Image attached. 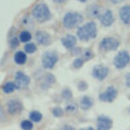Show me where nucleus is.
Masks as SVG:
<instances>
[{"label":"nucleus","instance_id":"nucleus-24","mask_svg":"<svg viewBox=\"0 0 130 130\" xmlns=\"http://www.w3.org/2000/svg\"><path fill=\"white\" fill-rule=\"evenodd\" d=\"M62 96L65 100H70L72 98V93L70 89L66 88L62 91Z\"/></svg>","mask_w":130,"mask_h":130},{"label":"nucleus","instance_id":"nucleus-23","mask_svg":"<svg viewBox=\"0 0 130 130\" xmlns=\"http://www.w3.org/2000/svg\"><path fill=\"white\" fill-rule=\"evenodd\" d=\"M21 127L23 130H31L34 127V125L31 121L28 120H24L21 123Z\"/></svg>","mask_w":130,"mask_h":130},{"label":"nucleus","instance_id":"nucleus-27","mask_svg":"<svg viewBox=\"0 0 130 130\" xmlns=\"http://www.w3.org/2000/svg\"><path fill=\"white\" fill-rule=\"evenodd\" d=\"M83 60L80 59V58H78V59H75L74 61V62H73V66H74V68L76 69L80 68L81 67L83 66Z\"/></svg>","mask_w":130,"mask_h":130},{"label":"nucleus","instance_id":"nucleus-21","mask_svg":"<svg viewBox=\"0 0 130 130\" xmlns=\"http://www.w3.org/2000/svg\"><path fill=\"white\" fill-rule=\"evenodd\" d=\"M20 40L22 42H27L31 39V35L29 31H23L20 34Z\"/></svg>","mask_w":130,"mask_h":130},{"label":"nucleus","instance_id":"nucleus-10","mask_svg":"<svg viewBox=\"0 0 130 130\" xmlns=\"http://www.w3.org/2000/svg\"><path fill=\"white\" fill-rule=\"evenodd\" d=\"M112 126V121L106 116H100L97 120V130H110Z\"/></svg>","mask_w":130,"mask_h":130},{"label":"nucleus","instance_id":"nucleus-19","mask_svg":"<svg viewBox=\"0 0 130 130\" xmlns=\"http://www.w3.org/2000/svg\"><path fill=\"white\" fill-rule=\"evenodd\" d=\"M15 89H17V86L15 83L12 82H8L4 85L3 87V91L5 93H11L14 91Z\"/></svg>","mask_w":130,"mask_h":130},{"label":"nucleus","instance_id":"nucleus-9","mask_svg":"<svg viewBox=\"0 0 130 130\" xmlns=\"http://www.w3.org/2000/svg\"><path fill=\"white\" fill-rule=\"evenodd\" d=\"M29 78L22 72H18L15 75V85L17 89H25L29 83Z\"/></svg>","mask_w":130,"mask_h":130},{"label":"nucleus","instance_id":"nucleus-14","mask_svg":"<svg viewBox=\"0 0 130 130\" xmlns=\"http://www.w3.org/2000/svg\"><path fill=\"white\" fill-rule=\"evenodd\" d=\"M76 38L72 35H67L61 39V43L64 47H66L68 49L73 48L75 44H76Z\"/></svg>","mask_w":130,"mask_h":130},{"label":"nucleus","instance_id":"nucleus-1","mask_svg":"<svg viewBox=\"0 0 130 130\" xmlns=\"http://www.w3.org/2000/svg\"><path fill=\"white\" fill-rule=\"evenodd\" d=\"M77 35L82 41H88L90 38H95L97 36V27L94 22H89L78 28Z\"/></svg>","mask_w":130,"mask_h":130},{"label":"nucleus","instance_id":"nucleus-5","mask_svg":"<svg viewBox=\"0 0 130 130\" xmlns=\"http://www.w3.org/2000/svg\"><path fill=\"white\" fill-rule=\"evenodd\" d=\"M58 55L53 51H48L45 52L42 58V62L44 68L51 69L53 68L57 62L58 61Z\"/></svg>","mask_w":130,"mask_h":130},{"label":"nucleus","instance_id":"nucleus-32","mask_svg":"<svg viewBox=\"0 0 130 130\" xmlns=\"http://www.w3.org/2000/svg\"><path fill=\"white\" fill-rule=\"evenodd\" d=\"M125 83L127 87L130 88V72L128 73L126 75V80H125Z\"/></svg>","mask_w":130,"mask_h":130},{"label":"nucleus","instance_id":"nucleus-26","mask_svg":"<svg viewBox=\"0 0 130 130\" xmlns=\"http://www.w3.org/2000/svg\"><path fill=\"white\" fill-rule=\"evenodd\" d=\"M66 110L68 113H74L77 111V106L75 104H69L67 105Z\"/></svg>","mask_w":130,"mask_h":130},{"label":"nucleus","instance_id":"nucleus-16","mask_svg":"<svg viewBox=\"0 0 130 130\" xmlns=\"http://www.w3.org/2000/svg\"><path fill=\"white\" fill-rule=\"evenodd\" d=\"M88 17L92 19L99 18L100 17V7L97 5H91L87 10Z\"/></svg>","mask_w":130,"mask_h":130},{"label":"nucleus","instance_id":"nucleus-35","mask_svg":"<svg viewBox=\"0 0 130 130\" xmlns=\"http://www.w3.org/2000/svg\"><path fill=\"white\" fill-rule=\"evenodd\" d=\"M111 2L113 3V4H119V3H121L123 0H110Z\"/></svg>","mask_w":130,"mask_h":130},{"label":"nucleus","instance_id":"nucleus-13","mask_svg":"<svg viewBox=\"0 0 130 130\" xmlns=\"http://www.w3.org/2000/svg\"><path fill=\"white\" fill-rule=\"evenodd\" d=\"M36 39L40 44L44 46L49 44L51 41L50 35L44 31H38L36 33Z\"/></svg>","mask_w":130,"mask_h":130},{"label":"nucleus","instance_id":"nucleus-6","mask_svg":"<svg viewBox=\"0 0 130 130\" xmlns=\"http://www.w3.org/2000/svg\"><path fill=\"white\" fill-rule=\"evenodd\" d=\"M120 43L117 39L114 38H105L101 41L100 48L105 51H115L118 47L119 46Z\"/></svg>","mask_w":130,"mask_h":130},{"label":"nucleus","instance_id":"nucleus-28","mask_svg":"<svg viewBox=\"0 0 130 130\" xmlns=\"http://www.w3.org/2000/svg\"><path fill=\"white\" fill-rule=\"evenodd\" d=\"M10 46L12 49H14V48H16L17 47L19 46V40L17 39V38H13L12 39H11L10 41Z\"/></svg>","mask_w":130,"mask_h":130},{"label":"nucleus","instance_id":"nucleus-25","mask_svg":"<svg viewBox=\"0 0 130 130\" xmlns=\"http://www.w3.org/2000/svg\"><path fill=\"white\" fill-rule=\"evenodd\" d=\"M53 114L56 117H60L63 115V110L60 107H55L53 110Z\"/></svg>","mask_w":130,"mask_h":130},{"label":"nucleus","instance_id":"nucleus-37","mask_svg":"<svg viewBox=\"0 0 130 130\" xmlns=\"http://www.w3.org/2000/svg\"><path fill=\"white\" fill-rule=\"evenodd\" d=\"M55 2H57V3H61L63 2H64V1H66V0H54Z\"/></svg>","mask_w":130,"mask_h":130},{"label":"nucleus","instance_id":"nucleus-4","mask_svg":"<svg viewBox=\"0 0 130 130\" xmlns=\"http://www.w3.org/2000/svg\"><path fill=\"white\" fill-rule=\"evenodd\" d=\"M130 63V55L126 51H121L114 59V65L118 70L125 68Z\"/></svg>","mask_w":130,"mask_h":130},{"label":"nucleus","instance_id":"nucleus-18","mask_svg":"<svg viewBox=\"0 0 130 130\" xmlns=\"http://www.w3.org/2000/svg\"><path fill=\"white\" fill-rule=\"evenodd\" d=\"M14 59V61L19 65H23L27 61V55L23 52L18 51L15 53Z\"/></svg>","mask_w":130,"mask_h":130},{"label":"nucleus","instance_id":"nucleus-22","mask_svg":"<svg viewBox=\"0 0 130 130\" xmlns=\"http://www.w3.org/2000/svg\"><path fill=\"white\" fill-rule=\"evenodd\" d=\"M25 51L27 53H34L36 51L37 48L36 46L34 44V43H28L26 44L24 46Z\"/></svg>","mask_w":130,"mask_h":130},{"label":"nucleus","instance_id":"nucleus-3","mask_svg":"<svg viewBox=\"0 0 130 130\" xmlns=\"http://www.w3.org/2000/svg\"><path fill=\"white\" fill-rule=\"evenodd\" d=\"M83 21L82 15L77 12H69L63 18V25L67 29L76 27Z\"/></svg>","mask_w":130,"mask_h":130},{"label":"nucleus","instance_id":"nucleus-29","mask_svg":"<svg viewBox=\"0 0 130 130\" xmlns=\"http://www.w3.org/2000/svg\"><path fill=\"white\" fill-rule=\"evenodd\" d=\"M87 88V83L86 82H85V81H80L78 83V89L79 91H85Z\"/></svg>","mask_w":130,"mask_h":130},{"label":"nucleus","instance_id":"nucleus-36","mask_svg":"<svg viewBox=\"0 0 130 130\" xmlns=\"http://www.w3.org/2000/svg\"><path fill=\"white\" fill-rule=\"evenodd\" d=\"M80 130H94V129L93 127H89L85 128V129H82Z\"/></svg>","mask_w":130,"mask_h":130},{"label":"nucleus","instance_id":"nucleus-20","mask_svg":"<svg viewBox=\"0 0 130 130\" xmlns=\"http://www.w3.org/2000/svg\"><path fill=\"white\" fill-rule=\"evenodd\" d=\"M29 119L32 121L38 123L42 119V115L38 111H32L29 114Z\"/></svg>","mask_w":130,"mask_h":130},{"label":"nucleus","instance_id":"nucleus-30","mask_svg":"<svg viewBox=\"0 0 130 130\" xmlns=\"http://www.w3.org/2000/svg\"><path fill=\"white\" fill-rule=\"evenodd\" d=\"M83 57L86 60H89L93 57V53L91 50L85 49L83 53Z\"/></svg>","mask_w":130,"mask_h":130},{"label":"nucleus","instance_id":"nucleus-2","mask_svg":"<svg viewBox=\"0 0 130 130\" xmlns=\"http://www.w3.org/2000/svg\"><path fill=\"white\" fill-rule=\"evenodd\" d=\"M32 15L38 22L43 23L49 20L51 18V12L46 5L40 4L36 6L33 11Z\"/></svg>","mask_w":130,"mask_h":130},{"label":"nucleus","instance_id":"nucleus-17","mask_svg":"<svg viewBox=\"0 0 130 130\" xmlns=\"http://www.w3.org/2000/svg\"><path fill=\"white\" fill-rule=\"evenodd\" d=\"M80 107L83 110H88L93 104V100L88 96H84L80 100Z\"/></svg>","mask_w":130,"mask_h":130},{"label":"nucleus","instance_id":"nucleus-12","mask_svg":"<svg viewBox=\"0 0 130 130\" xmlns=\"http://www.w3.org/2000/svg\"><path fill=\"white\" fill-rule=\"evenodd\" d=\"M99 19L101 23L105 27L110 26L115 21V18L110 10H108L103 14H101L100 17H99Z\"/></svg>","mask_w":130,"mask_h":130},{"label":"nucleus","instance_id":"nucleus-31","mask_svg":"<svg viewBox=\"0 0 130 130\" xmlns=\"http://www.w3.org/2000/svg\"><path fill=\"white\" fill-rule=\"evenodd\" d=\"M46 81L47 83H53L55 81V77H54L53 74H48L46 76Z\"/></svg>","mask_w":130,"mask_h":130},{"label":"nucleus","instance_id":"nucleus-34","mask_svg":"<svg viewBox=\"0 0 130 130\" xmlns=\"http://www.w3.org/2000/svg\"><path fill=\"white\" fill-rule=\"evenodd\" d=\"M81 52V50L79 48H74L73 49L72 54H74V55H78Z\"/></svg>","mask_w":130,"mask_h":130},{"label":"nucleus","instance_id":"nucleus-15","mask_svg":"<svg viewBox=\"0 0 130 130\" xmlns=\"http://www.w3.org/2000/svg\"><path fill=\"white\" fill-rule=\"evenodd\" d=\"M120 17L123 23L130 25V6H124L120 10Z\"/></svg>","mask_w":130,"mask_h":130},{"label":"nucleus","instance_id":"nucleus-33","mask_svg":"<svg viewBox=\"0 0 130 130\" xmlns=\"http://www.w3.org/2000/svg\"><path fill=\"white\" fill-rule=\"evenodd\" d=\"M62 130H75V129L72 126L68 125H66L63 126Z\"/></svg>","mask_w":130,"mask_h":130},{"label":"nucleus","instance_id":"nucleus-8","mask_svg":"<svg viewBox=\"0 0 130 130\" xmlns=\"http://www.w3.org/2000/svg\"><path fill=\"white\" fill-rule=\"evenodd\" d=\"M109 70L106 66L102 65H97L93 68L92 75L95 78L99 80H103L108 74Z\"/></svg>","mask_w":130,"mask_h":130},{"label":"nucleus","instance_id":"nucleus-38","mask_svg":"<svg viewBox=\"0 0 130 130\" xmlns=\"http://www.w3.org/2000/svg\"><path fill=\"white\" fill-rule=\"evenodd\" d=\"M78 1L81 2H86L87 0H78Z\"/></svg>","mask_w":130,"mask_h":130},{"label":"nucleus","instance_id":"nucleus-7","mask_svg":"<svg viewBox=\"0 0 130 130\" xmlns=\"http://www.w3.org/2000/svg\"><path fill=\"white\" fill-rule=\"evenodd\" d=\"M117 96V90L113 86H110L104 92L100 94V100L105 102H112Z\"/></svg>","mask_w":130,"mask_h":130},{"label":"nucleus","instance_id":"nucleus-11","mask_svg":"<svg viewBox=\"0 0 130 130\" xmlns=\"http://www.w3.org/2000/svg\"><path fill=\"white\" fill-rule=\"evenodd\" d=\"M23 109V106L21 102L17 100H10L8 104V112L11 115L19 114L20 112H21Z\"/></svg>","mask_w":130,"mask_h":130}]
</instances>
